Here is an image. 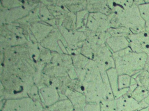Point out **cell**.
<instances>
[{
    "mask_svg": "<svg viewBox=\"0 0 149 111\" xmlns=\"http://www.w3.org/2000/svg\"><path fill=\"white\" fill-rule=\"evenodd\" d=\"M144 101L145 102L148 107L149 106V94L147 97L144 100Z\"/></svg>",
    "mask_w": 149,
    "mask_h": 111,
    "instance_id": "20",
    "label": "cell"
},
{
    "mask_svg": "<svg viewBox=\"0 0 149 111\" xmlns=\"http://www.w3.org/2000/svg\"><path fill=\"white\" fill-rule=\"evenodd\" d=\"M129 47L133 52L145 53L149 56V33L146 31L132 32L128 36Z\"/></svg>",
    "mask_w": 149,
    "mask_h": 111,
    "instance_id": "3",
    "label": "cell"
},
{
    "mask_svg": "<svg viewBox=\"0 0 149 111\" xmlns=\"http://www.w3.org/2000/svg\"><path fill=\"white\" fill-rule=\"evenodd\" d=\"M42 111H50V110H49V109L48 108H47V109H44V110Z\"/></svg>",
    "mask_w": 149,
    "mask_h": 111,
    "instance_id": "22",
    "label": "cell"
},
{
    "mask_svg": "<svg viewBox=\"0 0 149 111\" xmlns=\"http://www.w3.org/2000/svg\"><path fill=\"white\" fill-rule=\"evenodd\" d=\"M40 98L45 106H50L59 101L60 94L53 86H45L40 88Z\"/></svg>",
    "mask_w": 149,
    "mask_h": 111,
    "instance_id": "6",
    "label": "cell"
},
{
    "mask_svg": "<svg viewBox=\"0 0 149 111\" xmlns=\"http://www.w3.org/2000/svg\"><path fill=\"white\" fill-rule=\"evenodd\" d=\"M149 94V92L144 88L138 86L130 95L138 102L140 103L144 101Z\"/></svg>",
    "mask_w": 149,
    "mask_h": 111,
    "instance_id": "14",
    "label": "cell"
},
{
    "mask_svg": "<svg viewBox=\"0 0 149 111\" xmlns=\"http://www.w3.org/2000/svg\"><path fill=\"white\" fill-rule=\"evenodd\" d=\"M106 44L112 53H116L129 47L130 41L125 36H110L107 38Z\"/></svg>",
    "mask_w": 149,
    "mask_h": 111,
    "instance_id": "7",
    "label": "cell"
},
{
    "mask_svg": "<svg viewBox=\"0 0 149 111\" xmlns=\"http://www.w3.org/2000/svg\"><path fill=\"white\" fill-rule=\"evenodd\" d=\"M101 111H116V99H104L100 102Z\"/></svg>",
    "mask_w": 149,
    "mask_h": 111,
    "instance_id": "15",
    "label": "cell"
},
{
    "mask_svg": "<svg viewBox=\"0 0 149 111\" xmlns=\"http://www.w3.org/2000/svg\"><path fill=\"white\" fill-rule=\"evenodd\" d=\"M107 32L110 36H125L128 37L132 33L130 29L123 26H120L117 27H110L107 30Z\"/></svg>",
    "mask_w": 149,
    "mask_h": 111,
    "instance_id": "13",
    "label": "cell"
},
{
    "mask_svg": "<svg viewBox=\"0 0 149 111\" xmlns=\"http://www.w3.org/2000/svg\"><path fill=\"white\" fill-rule=\"evenodd\" d=\"M114 53L123 56L132 69L136 73L144 69L148 56L145 53L133 52L130 47Z\"/></svg>",
    "mask_w": 149,
    "mask_h": 111,
    "instance_id": "2",
    "label": "cell"
},
{
    "mask_svg": "<svg viewBox=\"0 0 149 111\" xmlns=\"http://www.w3.org/2000/svg\"><path fill=\"white\" fill-rule=\"evenodd\" d=\"M86 10L89 13H102L107 15L112 12L107 0H88Z\"/></svg>",
    "mask_w": 149,
    "mask_h": 111,
    "instance_id": "8",
    "label": "cell"
},
{
    "mask_svg": "<svg viewBox=\"0 0 149 111\" xmlns=\"http://www.w3.org/2000/svg\"><path fill=\"white\" fill-rule=\"evenodd\" d=\"M113 12L118 16L121 26L130 29L132 33L145 31V22L140 16L137 5L134 4L126 10L118 7Z\"/></svg>",
    "mask_w": 149,
    "mask_h": 111,
    "instance_id": "1",
    "label": "cell"
},
{
    "mask_svg": "<svg viewBox=\"0 0 149 111\" xmlns=\"http://www.w3.org/2000/svg\"><path fill=\"white\" fill-rule=\"evenodd\" d=\"M48 108L51 111H73L74 107L70 100L66 99L58 101Z\"/></svg>",
    "mask_w": 149,
    "mask_h": 111,
    "instance_id": "10",
    "label": "cell"
},
{
    "mask_svg": "<svg viewBox=\"0 0 149 111\" xmlns=\"http://www.w3.org/2000/svg\"><path fill=\"white\" fill-rule=\"evenodd\" d=\"M139 14L145 22L149 21V3H145L138 5Z\"/></svg>",
    "mask_w": 149,
    "mask_h": 111,
    "instance_id": "17",
    "label": "cell"
},
{
    "mask_svg": "<svg viewBox=\"0 0 149 111\" xmlns=\"http://www.w3.org/2000/svg\"><path fill=\"white\" fill-rule=\"evenodd\" d=\"M136 80L139 86L143 87L149 92V72L145 69L138 72L132 76Z\"/></svg>",
    "mask_w": 149,
    "mask_h": 111,
    "instance_id": "12",
    "label": "cell"
},
{
    "mask_svg": "<svg viewBox=\"0 0 149 111\" xmlns=\"http://www.w3.org/2000/svg\"><path fill=\"white\" fill-rule=\"evenodd\" d=\"M110 28L107 15L102 13H90L86 24L88 30L97 33L106 32Z\"/></svg>",
    "mask_w": 149,
    "mask_h": 111,
    "instance_id": "4",
    "label": "cell"
},
{
    "mask_svg": "<svg viewBox=\"0 0 149 111\" xmlns=\"http://www.w3.org/2000/svg\"><path fill=\"white\" fill-rule=\"evenodd\" d=\"M145 3H149V0H134V3L137 6Z\"/></svg>",
    "mask_w": 149,
    "mask_h": 111,
    "instance_id": "18",
    "label": "cell"
},
{
    "mask_svg": "<svg viewBox=\"0 0 149 111\" xmlns=\"http://www.w3.org/2000/svg\"><path fill=\"white\" fill-rule=\"evenodd\" d=\"M144 69L149 72V56H147V60H146L145 66Z\"/></svg>",
    "mask_w": 149,
    "mask_h": 111,
    "instance_id": "19",
    "label": "cell"
},
{
    "mask_svg": "<svg viewBox=\"0 0 149 111\" xmlns=\"http://www.w3.org/2000/svg\"><path fill=\"white\" fill-rule=\"evenodd\" d=\"M138 111H149L148 110V107L146 108H143V109H140V110H139Z\"/></svg>",
    "mask_w": 149,
    "mask_h": 111,
    "instance_id": "21",
    "label": "cell"
},
{
    "mask_svg": "<svg viewBox=\"0 0 149 111\" xmlns=\"http://www.w3.org/2000/svg\"><path fill=\"white\" fill-rule=\"evenodd\" d=\"M29 29L37 42H41L51 33L54 28L45 23H41L40 21L30 23Z\"/></svg>",
    "mask_w": 149,
    "mask_h": 111,
    "instance_id": "5",
    "label": "cell"
},
{
    "mask_svg": "<svg viewBox=\"0 0 149 111\" xmlns=\"http://www.w3.org/2000/svg\"><path fill=\"white\" fill-rule=\"evenodd\" d=\"M131 79L132 76L129 75H118V82L119 90L129 88L130 85Z\"/></svg>",
    "mask_w": 149,
    "mask_h": 111,
    "instance_id": "16",
    "label": "cell"
},
{
    "mask_svg": "<svg viewBox=\"0 0 149 111\" xmlns=\"http://www.w3.org/2000/svg\"><path fill=\"white\" fill-rule=\"evenodd\" d=\"M124 98V111H138L143 109L141 103L138 102L128 93L123 95Z\"/></svg>",
    "mask_w": 149,
    "mask_h": 111,
    "instance_id": "11",
    "label": "cell"
},
{
    "mask_svg": "<svg viewBox=\"0 0 149 111\" xmlns=\"http://www.w3.org/2000/svg\"><path fill=\"white\" fill-rule=\"evenodd\" d=\"M111 90L115 99L119 97V89L118 87V75L116 69L112 68L106 71Z\"/></svg>",
    "mask_w": 149,
    "mask_h": 111,
    "instance_id": "9",
    "label": "cell"
}]
</instances>
